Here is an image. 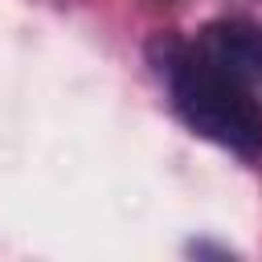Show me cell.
Returning <instances> with one entry per match:
<instances>
[{"instance_id": "1", "label": "cell", "mask_w": 262, "mask_h": 262, "mask_svg": "<svg viewBox=\"0 0 262 262\" xmlns=\"http://www.w3.org/2000/svg\"><path fill=\"white\" fill-rule=\"evenodd\" d=\"M151 57L168 82L172 111L180 115V123L192 135L225 147L229 156H237L246 164H262L258 82H250L237 70L209 57L196 41L160 37L151 45Z\"/></svg>"}, {"instance_id": "2", "label": "cell", "mask_w": 262, "mask_h": 262, "mask_svg": "<svg viewBox=\"0 0 262 262\" xmlns=\"http://www.w3.org/2000/svg\"><path fill=\"white\" fill-rule=\"evenodd\" d=\"M196 45L209 57H217L221 66L237 70L242 78L262 82V29L258 25H250V20H217L196 37Z\"/></svg>"}]
</instances>
